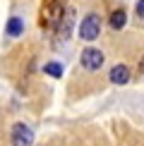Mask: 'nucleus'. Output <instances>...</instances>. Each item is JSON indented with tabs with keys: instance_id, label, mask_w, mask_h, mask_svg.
<instances>
[{
	"instance_id": "7ed1b4c3",
	"label": "nucleus",
	"mask_w": 144,
	"mask_h": 146,
	"mask_svg": "<svg viewBox=\"0 0 144 146\" xmlns=\"http://www.w3.org/2000/svg\"><path fill=\"white\" fill-rule=\"evenodd\" d=\"M34 144V132L24 122H17L12 127V146H31Z\"/></svg>"
},
{
	"instance_id": "f03ea898",
	"label": "nucleus",
	"mask_w": 144,
	"mask_h": 146,
	"mask_svg": "<svg viewBox=\"0 0 144 146\" xmlns=\"http://www.w3.org/2000/svg\"><path fill=\"white\" fill-rule=\"evenodd\" d=\"M79 60H82V67L84 70L94 72V70H99L101 65H103V53H101L99 48H84Z\"/></svg>"
},
{
	"instance_id": "0eeeda50",
	"label": "nucleus",
	"mask_w": 144,
	"mask_h": 146,
	"mask_svg": "<svg viewBox=\"0 0 144 146\" xmlns=\"http://www.w3.org/2000/svg\"><path fill=\"white\" fill-rule=\"evenodd\" d=\"M125 22H127V15H125V10H115L111 15V27L113 29H123Z\"/></svg>"
},
{
	"instance_id": "20e7f679",
	"label": "nucleus",
	"mask_w": 144,
	"mask_h": 146,
	"mask_svg": "<svg viewBox=\"0 0 144 146\" xmlns=\"http://www.w3.org/2000/svg\"><path fill=\"white\" fill-rule=\"evenodd\" d=\"M108 79H111L113 84H118V86L127 84L130 82V67L127 65H115V67L111 70V74H108Z\"/></svg>"
},
{
	"instance_id": "39448f33",
	"label": "nucleus",
	"mask_w": 144,
	"mask_h": 146,
	"mask_svg": "<svg viewBox=\"0 0 144 146\" xmlns=\"http://www.w3.org/2000/svg\"><path fill=\"white\" fill-rule=\"evenodd\" d=\"M72 19H75V10H72V7H67V10H65V24H60V29H58L60 38H67L70 27H72Z\"/></svg>"
},
{
	"instance_id": "9d476101",
	"label": "nucleus",
	"mask_w": 144,
	"mask_h": 146,
	"mask_svg": "<svg viewBox=\"0 0 144 146\" xmlns=\"http://www.w3.org/2000/svg\"><path fill=\"white\" fill-rule=\"evenodd\" d=\"M139 72H144V58H142V62H139Z\"/></svg>"
},
{
	"instance_id": "f257e3e1",
	"label": "nucleus",
	"mask_w": 144,
	"mask_h": 146,
	"mask_svg": "<svg viewBox=\"0 0 144 146\" xmlns=\"http://www.w3.org/2000/svg\"><path fill=\"white\" fill-rule=\"evenodd\" d=\"M99 34H101V19H99V15H87L82 19L79 24V38L84 41H94V38H99Z\"/></svg>"
},
{
	"instance_id": "6e6552de",
	"label": "nucleus",
	"mask_w": 144,
	"mask_h": 146,
	"mask_svg": "<svg viewBox=\"0 0 144 146\" xmlns=\"http://www.w3.org/2000/svg\"><path fill=\"white\" fill-rule=\"evenodd\" d=\"M43 72L51 77H63V65L60 62H46L43 65Z\"/></svg>"
},
{
	"instance_id": "423d86ee",
	"label": "nucleus",
	"mask_w": 144,
	"mask_h": 146,
	"mask_svg": "<svg viewBox=\"0 0 144 146\" xmlns=\"http://www.w3.org/2000/svg\"><path fill=\"white\" fill-rule=\"evenodd\" d=\"M7 36H19L22 31H24V24H22V19L19 17H10V22H7Z\"/></svg>"
},
{
	"instance_id": "1a4fd4ad",
	"label": "nucleus",
	"mask_w": 144,
	"mask_h": 146,
	"mask_svg": "<svg viewBox=\"0 0 144 146\" xmlns=\"http://www.w3.org/2000/svg\"><path fill=\"white\" fill-rule=\"evenodd\" d=\"M135 12H137V17H139V19H144V0H137Z\"/></svg>"
}]
</instances>
